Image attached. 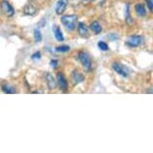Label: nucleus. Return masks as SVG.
Masks as SVG:
<instances>
[{
  "label": "nucleus",
  "instance_id": "nucleus-1",
  "mask_svg": "<svg viewBox=\"0 0 153 153\" xmlns=\"http://www.w3.org/2000/svg\"><path fill=\"white\" fill-rule=\"evenodd\" d=\"M77 21V16L72 15H64L61 17V23L67 31H73L75 29V24Z\"/></svg>",
  "mask_w": 153,
  "mask_h": 153
},
{
  "label": "nucleus",
  "instance_id": "nucleus-2",
  "mask_svg": "<svg viewBox=\"0 0 153 153\" xmlns=\"http://www.w3.org/2000/svg\"><path fill=\"white\" fill-rule=\"evenodd\" d=\"M77 57H78L79 62L81 63L84 70L87 72L90 71L92 68V61H91V57L89 56V54L87 52H85V51H80V52H78Z\"/></svg>",
  "mask_w": 153,
  "mask_h": 153
},
{
  "label": "nucleus",
  "instance_id": "nucleus-3",
  "mask_svg": "<svg viewBox=\"0 0 153 153\" xmlns=\"http://www.w3.org/2000/svg\"><path fill=\"white\" fill-rule=\"evenodd\" d=\"M144 42V38L141 35H131L126 40V44L129 47H138L142 45Z\"/></svg>",
  "mask_w": 153,
  "mask_h": 153
},
{
  "label": "nucleus",
  "instance_id": "nucleus-4",
  "mask_svg": "<svg viewBox=\"0 0 153 153\" xmlns=\"http://www.w3.org/2000/svg\"><path fill=\"white\" fill-rule=\"evenodd\" d=\"M111 67L118 75H120V76H122V77H127V76H128V70H127V68L125 67V66H123L122 64H121V63H119V62H113L111 64Z\"/></svg>",
  "mask_w": 153,
  "mask_h": 153
},
{
  "label": "nucleus",
  "instance_id": "nucleus-5",
  "mask_svg": "<svg viewBox=\"0 0 153 153\" xmlns=\"http://www.w3.org/2000/svg\"><path fill=\"white\" fill-rule=\"evenodd\" d=\"M57 84H58L59 88L61 89L63 92H67L68 90V83H67V80H66L65 76L63 75V73L61 72H59V73H57Z\"/></svg>",
  "mask_w": 153,
  "mask_h": 153
},
{
  "label": "nucleus",
  "instance_id": "nucleus-6",
  "mask_svg": "<svg viewBox=\"0 0 153 153\" xmlns=\"http://www.w3.org/2000/svg\"><path fill=\"white\" fill-rule=\"evenodd\" d=\"M1 8H2L3 13L7 17H12L14 15V12H15V11H14L13 6L8 1H6V0H4V1L1 2Z\"/></svg>",
  "mask_w": 153,
  "mask_h": 153
},
{
  "label": "nucleus",
  "instance_id": "nucleus-7",
  "mask_svg": "<svg viewBox=\"0 0 153 153\" xmlns=\"http://www.w3.org/2000/svg\"><path fill=\"white\" fill-rule=\"evenodd\" d=\"M70 80L73 85H77L84 80V76L78 70H73L70 74Z\"/></svg>",
  "mask_w": 153,
  "mask_h": 153
},
{
  "label": "nucleus",
  "instance_id": "nucleus-8",
  "mask_svg": "<svg viewBox=\"0 0 153 153\" xmlns=\"http://www.w3.org/2000/svg\"><path fill=\"white\" fill-rule=\"evenodd\" d=\"M68 5V0H58L55 7V12L58 15H61V14L64 13V11L66 10Z\"/></svg>",
  "mask_w": 153,
  "mask_h": 153
},
{
  "label": "nucleus",
  "instance_id": "nucleus-9",
  "mask_svg": "<svg viewBox=\"0 0 153 153\" xmlns=\"http://www.w3.org/2000/svg\"><path fill=\"white\" fill-rule=\"evenodd\" d=\"M45 79H46V82H47L48 89H49V90H53V89L56 87V82H55L54 77L50 73H46Z\"/></svg>",
  "mask_w": 153,
  "mask_h": 153
},
{
  "label": "nucleus",
  "instance_id": "nucleus-10",
  "mask_svg": "<svg viewBox=\"0 0 153 153\" xmlns=\"http://www.w3.org/2000/svg\"><path fill=\"white\" fill-rule=\"evenodd\" d=\"M77 31H78L80 36H82V37H87L88 36V29H87V27H86L85 23L79 22L78 26H77Z\"/></svg>",
  "mask_w": 153,
  "mask_h": 153
},
{
  "label": "nucleus",
  "instance_id": "nucleus-11",
  "mask_svg": "<svg viewBox=\"0 0 153 153\" xmlns=\"http://www.w3.org/2000/svg\"><path fill=\"white\" fill-rule=\"evenodd\" d=\"M134 10H135V13L137 14V16H139V17L146 15V9H145V7H144V5L141 3H138L135 5Z\"/></svg>",
  "mask_w": 153,
  "mask_h": 153
},
{
  "label": "nucleus",
  "instance_id": "nucleus-12",
  "mask_svg": "<svg viewBox=\"0 0 153 153\" xmlns=\"http://www.w3.org/2000/svg\"><path fill=\"white\" fill-rule=\"evenodd\" d=\"M53 34H54V37H55V39L58 42H62L63 40H64V37H63L62 31H61V29H60L58 26H53Z\"/></svg>",
  "mask_w": 153,
  "mask_h": 153
},
{
  "label": "nucleus",
  "instance_id": "nucleus-13",
  "mask_svg": "<svg viewBox=\"0 0 153 153\" xmlns=\"http://www.w3.org/2000/svg\"><path fill=\"white\" fill-rule=\"evenodd\" d=\"M90 29L93 31L94 34H99L101 31H102V28H101V25L98 23L97 21L92 22L90 24Z\"/></svg>",
  "mask_w": 153,
  "mask_h": 153
},
{
  "label": "nucleus",
  "instance_id": "nucleus-14",
  "mask_svg": "<svg viewBox=\"0 0 153 153\" xmlns=\"http://www.w3.org/2000/svg\"><path fill=\"white\" fill-rule=\"evenodd\" d=\"M2 90H3V92H5V93L7 94H13L15 93V88L13 87V86H11L10 84H8V83H5V84L2 85Z\"/></svg>",
  "mask_w": 153,
  "mask_h": 153
},
{
  "label": "nucleus",
  "instance_id": "nucleus-15",
  "mask_svg": "<svg viewBox=\"0 0 153 153\" xmlns=\"http://www.w3.org/2000/svg\"><path fill=\"white\" fill-rule=\"evenodd\" d=\"M125 20L126 23L128 25H131L133 23V19H132V16L130 15V11H129V5L126 4V10H125Z\"/></svg>",
  "mask_w": 153,
  "mask_h": 153
},
{
  "label": "nucleus",
  "instance_id": "nucleus-16",
  "mask_svg": "<svg viewBox=\"0 0 153 153\" xmlns=\"http://www.w3.org/2000/svg\"><path fill=\"white\" fill-rule=\"evenodd\" d=\"M24 13L27 15H34V14H36V8L33 5H27L24 8Z\"/></svg>",
  "mask_w": 153,
  "mask_h": 153
},
{
  "label": "nucleus",
  "instance_id": "nucleus-17",
  "mask_svg": "<svg viewBox=\"0 0 153 153\" xmlns=\"http://www.w3.org/2000/svg\"><path fill=\"white\" fill-rule=\"evenodd\" d=\"M70 50V47L67 45H60V46H57L55 48V51L58 53H65V52H68Z\"/></svg>",
  "mask_w": 153,
  "mask_h": 153
},
{
  "label": "nucleus",
  "instance_id": "nucleus-18",
  "mask_svg": "<svg viewBox=\"0 0 153 153\" xmlns=\"http://www.w3.org/2000/svg\"><path fill=\"white\" fill-rule=\"evenodd\" d=\"M34 40H35V42H41L42 40V34L38 29L34 30Z\"/></svg>",
  "mask_w": 153,
  "mask_h": 153
},
{
  "label": "nucleus",
  "instance_id": "nucleus-19",
  "mask_svg": "<svg viewBox=\"0 0 153 153\" xmlns=\"http://www.w3.org/2000/svg\"><path fill=\"white\" fill-rule=\"evenodd\" d=\"M98 48H99L101 51H107L108 49H109L107 43H105V42H103V41L98 42Z\"/></svg>",
  "mask_w": 153,
  "mask_h": 153
},
{
  "label": "nucleus",
  "instance_id": "nucleus-20",
  "mask_svg": "<svg viewBox=\"0 0 153 153\" xmlns=\"http://www.w3.org/2000/svg\"><path fill=\"white\" fill-rule=\"evenodd\" d=\"M40 58H41V54H40L39 51H38V52L32 54V56H31V59H33V60H39Z\"/></svg>",
  "mask_w": 153,
  "mask_h": 153
},
{
  "label": "nucleus",
  "instance_id": "nucleus-21",
  "mask_svg": "<svg viewBox=\"0 0 153 153\" xmlns=\"http://www.w3.org/2000/svg\"><path fill=\"white\" fill-rule=\"evenodd\" d=\"M146 3H147V6H148L149 11H152L153 10V0H146Z\"/></svg>",
  "mask_w": 153,
  "mask_h": 153
},
{
  "label": "nucleus",
  "instance_id": "nucleus-22",
  "mask_svg": "<svg viewBox=\"0 0 153 153\" xmlns=\"http://www.w3.org/2000/svg\"><path fill=\"white\" fill-rule=\"evenodd\" d=\"M50 66H51V67H53V68H57V66H58V61L55 60V59L51 60V61H50Z\"/></svg>",
  "mask_w": 153,
  "mask_h": 153
}]
</instances>
